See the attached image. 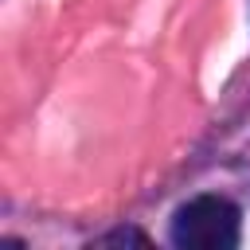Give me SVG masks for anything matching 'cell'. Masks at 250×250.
<instances>
[{
	"instance_id": "obj_1",
	"label": "cell",
	"mask_w": 250,
	"mask_h": 250,
	"mask_svg": "<svg viewBox=\"0 0 250 250\" xmlns=\"http://www.w3.org/2000/svg\"><path fill=\"white\" fill-rule=\"evenodd\" d=\"M242 215L223 195H195L172 215V242L184 250H234Z\"/></svg>"
},
{
	"instance_id": "obj_2",
	"label": "cell",
	"mask_w": 250,
	"mask_h": 250,
	"mask_svg": "<svg viewBox=\"0 0 250 250\" xmlns=\"http://www.w3.org/2000/svg\"><path fill=\"white\" fill-rule=\"evenodd\" d=\"M121 242H137V246H148V234L141 230H109L98 238V246H121Z\"/></svg>"
}]
</instances>
